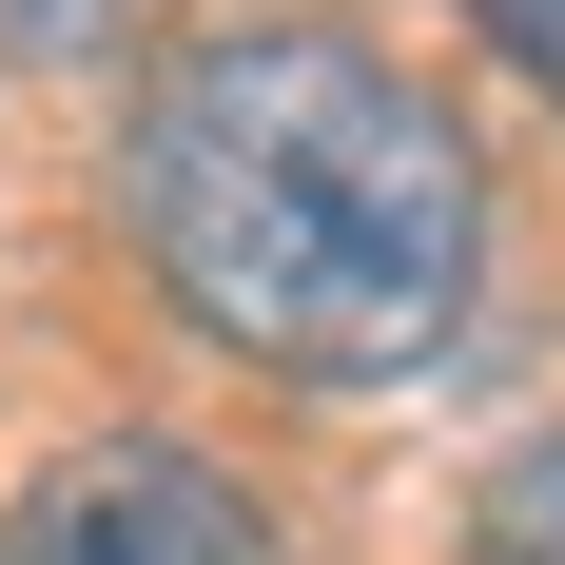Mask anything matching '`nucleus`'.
<instances>
[{
    "mask_svg": "<svg viewBox=\"0 0 565 565\" xmlns=\"http://www.w3.org/2000/svg\"><path fill=\"white\" fill-rule=\"evenodd\" d=\"M157 0H0V58H117Z\"/></svg>",
    "mask_w": 565,
    "mask_h": 565,
    "instance_id": "obj_3",
    "label": "nucleus"
},
{
    "mask_svg": "<svg viewBox=\"0 0 565 565\" xmlns=\"http://www.w3.org/2000/svg\"><path fill=\"white\" fill-rule=\"evenodd\" d=\"M508 565H565V449L508 468Z\"/></svg>",
    "mask_w": 565,
    "mask_h": 565,
    "instance_id": "obj_4",
    "label": "nucleus"
},
{
    "mask_svg": "<svg viewBox=\"0 0 565 565\" xmlns=\"http://www.w3.org/2000/svg\"><path fill=\"white\" fill-rule=\"evenodd\" d=\"M0 565H274V508L195 449H58L0 508Z\"/></svg>",
    "mask_w": 565,
    "mask_h": 565,
    "instance_id": "obj_2",
    "label": "nucleus"
},
{
    "mask_svg": "<svg viewBox=\"0 0 565 565\" xmlns=\"http://www.w3.org/2000/svg\"><path fill=\"white\" fill-rule=\"evenodd\" d=\"M468 20H488V40H508L526 78H546V98H565V0H468Z\"/></svg>",
    "mask_w": 565,
    "mask_h": 565,
    "instance_id": "obj_5",
    "label": "nucleus"
},
{
    "mask_svg": "<svg viewBox=\"0 0 565 565\" xmlns=\"http://www.w3.org/2000/svg\"><path fill=\"white\" fill-rule=\"evenodd\" d=\"M117 215L157 254V292L215 351L292 371V391H371L429 371L488 292V157L429 78H391L332 20H254L195 40L117 137Z\"/></svg>",
    "mask_w": 565,
    "mask_h": 565,
    "instance_id": "obj_1",
    "label": "nucleus"
}]
</instances>
